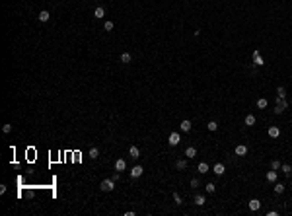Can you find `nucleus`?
Here are the masks:
<instances>
[{
    "label": "nucleus",
    "mask_w": 292,
    "mask_h": 216,
    "mask_svg": "<svg viewBox=\"0 0 292 216\" xmlns=\"http://www.w3.org/2000/svg\"><path fill=\"white\" fill-rule=\"evenodd\" d=\"M284 109H288V101H286V97H278L277 95V101H275V115H281Z\"/></svg>",
    "instance_id": "nucleus-1"
},
{
    "label": "nucleus",
    "mask_w": 292,
    "mask_h": 216,
    "mask_svg": "<svg viewBox=\"0 0 292 216\" xmlns=\"http://www.w3.org/2000/svg\"><path fill=\"white\" fill-rule=\"evenodd\" d=\"M100 189H101V191H105V193H109V191H113V189H115V181L111 179V177H105V179L100 183Z\"/></svg>",
    "instance_id": "nucleus-2"
},
{
    "label": "nucleus",
    "mask_w": 292,
    "mask_h": 216,
    "mask_svg": "<svg viewBox=\"0 0 292 216\" xmlns=\"http://www.w3.org/2000/svg\"><path fill=\"white\" fill-rule=\"evenodd\" d=\"M179 142H181V134H179V132H171L170 138H168V144H170V146H177Z\"/></svg>",
    "instance_id": "nucleus-3"
},
{
    "label": "nucleus",
    "mask_w": 292,
    "mask_h": 216,
    "mask_svg": "<svg viewBox=\"0 0 292 216\" xmlns=\"http://www.w3.org/2000/svg\"><path fill=\"white\" fill-rule=\"evenodd\" d=\"M142 173H144V168H142V165H134V168L131 169V177H134V179H137V177H140Z\"/></svg>",
    "instance_id": "nucleus-4"
},
{
    "label": "nucleus",
    "mask_w": 292,
    "mask_h": 216,
    "mask_svg": "<svg viewBox=\"0 0 292 216\" xmlns=\"http://www.w3.org/2000/svg\"><path fill=\"white\" fill-rule=\"evenodd\" d=\"M115 169H117V171H125V169H127V162L123 160V158L115 160Z\"/></svg>",
    "instance_id": "nucleus-5"
},
{
    "label": "nucleus",
    "mask_w": 292,
    "mask_h": 216,
    "mask_svg": "<svg viewBox=\"0 0 292 216\" xmlns=\"http://www.w3.org/2000/svg\"><path fill=\"white\" fill-rule=\"evenodd\" d=\"M269 136H271V138H278V136H281V128H278L277 125L269 127Z\"/></svg>",
    "instance_id": "nucleus-6"
},
{
    "label": "nucleus",
    "mask_w": 292,
    "mask_h": 216,
    "mask_svg": "<svg viewBox=\"0 0 292 216\" xmlns=\"http://www.w3.org/2000/svg\"><path fill=\"white\" fill-rule=\"evenodd\" d=\"M94 18H97V20L105 18V8H103V6H97L96 10H94Z\"/></svg>",
    "instance_id": "nucleus-7"
},
{
    "label": "nucleus",
    "mask_w": 292,
    "mask_h": 216,
    "mask_svg": "<svg viewBox=\"0 0 292 216\" xmlns=\"http://www.w3.org/2000/svg\"><path fill=\"white\" fill-rule=\"evenodd\" d=\"M259 208H261V201H259V199H251V201H249V210L255 212V210H259Z\"/></svg>",
    "instance_id": "nucleus-8"
},
{
    "label": "nucleus",
    "mask_w": 292,
    "mask_h": 216,
    "mask_svg": "<svg viewBox=\"0 0 292 216\" xmlns=\"http://www.w3.org/2000/svg\"><path fill=\"white\" fill-rule=\"evenodd\" d=\"M191 127H193V125H191V121H189V119H183L181 125H179V128H181L183 132H189V131H191Z\"/></svg>",
    "instance_id": "nucleus-9"
},
{
    "label": "nucleus",
    "mask_w": 292,
    "mask_h": 216,
    "mask_svg": "<svg viewBox=\"0 0 292 216\" xmlns=\"http://www.w3.org/2000/svg\"><path fill=\"white\" fill-rule=\"evenodd\" d=\"M247 154V146L245 144H238L236 146V156H245Z\"/></svg>",
    "instance_id": "nucleus-10"
},
{
    "label": "nucleus",
    "mask_w": 292,
    "mask_h": 216,
    "mask_svg": "<svg viewBox=\"0 0 292 216\" xmlns=\"http://www.w3.org/2000/svg\"><path fill=\"white\" fill-rule=\"evenodd\" d=\"M267 181H269V183H277V171H275V169H271V171H267Z\"/></svg>",
    "instance_id": "nucleus-11"
},
{
    "label": "nucleus",
    "mask_w": 292,
    "mask_h": 216,
    "mask_svg": "<svg viewBox=\"0 0 292 216\" xmlns=\"http://www.w3.org/2000/svg\"><path fill=\"white\" fill-rule=\"evenodd\" d=\"M37 18H39V22H43V23H45V22H49V18H51V14H49L47 10H41Z\"/></svg>",
    "instance_id": "nucleus-12"
},
{
    "label": "nucleus",
    "mask_w": 292,
    "mask_h": 216,
    "mask_svg": "<svg viewBox=\"0 0 292 216\" xmlns=\"http://www.w3.org/2000/svg\"><path fill=\"white\" fill-rule=\"evenodd\" d=\"M197 156V148L195 146H189L187 150H185V158H189V160H191V158H195Z\"/></svg>",
    "instance_id": "nucleus-13"
},
{
    "label": "nucleus",
    "mask_w": 292,
    "mask_h": 216,
    "mask_svg": "<svg viewBox=\"0 0 292 216\" xmlns=\"http://www.w3.org/2000/svg\"><path fill=\"white\" fill-rule=\"evenodd\" d=\"M255 121H257L255 115H251V113L245 115V127H253V125H255Z\"/></svg>",
    "instance_id": "nucleus-14"
},
{
    "label": "nucleus",
    "mask_w": 292,
    "mask_h": 216,
    "mask_svg": "<svg viewBox=\"0 0 292 216\" xmlns=\"http://www.w3.org/2000/svg\"><path fill=\"white\" fill-rule=\"evenodd\" d=\"M131 60H133V55H131V53H121V62L123 64H129Z\"/></svg>",
    "instance_id": "nucleus-15"
},
{
    "label": "nucleus",
    "mask_w": 292,
    "mask_h": 216,
    "mask_svg": "<svg viewBox=\"0 0 292 216\" xmlns=\"http://www.w3.org/2000/svg\"><path fill=\"white\" fill-rule=\"evenodd\" d=\"M129 154H131V158H134V160H138V158H140V150H138L137 146H131Z\"/></svg>",
    "instance_id": "nucleus-16"
},
{
    "label": "nucleus",
    "mask_w": 292,
    "mask_h": 216,
    "mask_svg": "<svg viewBox=\"0 0 292 216\" xmlns=\"http://www.w3.org/2000/svg\"><path fill=\"white\" fill-rule=\"evenodd\" d=\"M281 169H282V173H284L286 177H292V168H290L288 164H282V165H281Z\"/></svg>",
    "instance_id": "nucleus-17"
},
{
    "label": "nucleus",
    "mask_w": 292,
    "mask_h": 216,
    "mask_svg": "<svg viewBox=\"0 0 292 216\" xmlns=\"http://www.w3.org/2000/svg\"><path fill=\"white\" fill-rule=\"evenodd\" d=\"M175 168H177V169H187V160H183V158H179V160L175 162Z\"/></svg>",
    "instance_id": "nucleus-18"
},
{
    "label": "nucleus",
    "mask_w": 292,
    "mask_h": 216,
    "mask_svg": "<svg viewBox=\"0 0 292 216\" xmlns=\"http://www.w3.org/2000/svg\"><path fill=\"white\" fill-rule=\"evenodd\" d=\"M197 171H199V173H208V164H207V162H201L199 168H197Z\"/></svg>",
    "instance_id": "nucleus-19"
},
{
    "label": "nucleus",
    "mask_w": 292,
    "mask_h": 216,
    "mask_svg": "<svg viewBox=\"0 0 292 216\" xmlns=\"http://www.w3.org/2000/svg\"><path fill=\"white\" fill-rule=\"evenodd\" d=\"M273 189H275V195H282V193H284V189H286V187L282 185V183H275V187H273Z\"/></svg>",
    "instance_id": "nucleus-20"
},
{
    "label": "nucleus",
    "mask_w": 292,
    "mask_h": 216,
    "mask_svg": "<svg viewBox=\"0 0 292 216\" xmlns=\"http://www.w3.org/2000/svg\"><path fill=\"white\" fill-rule=\"evenodd\" d=\"M204 202H207V201H204V195H197V197H195V205L197 206H203Z\"/></svg>",
    "instance_id": "nucleus-21"
},
{
    "label": "nucleus",
    "mask_w": 292,
    "mask_h": 216,
    "mask_svg": "<svg viewBox=\"0 0 292 216\" xmlns=\"http://www.w3.org/2000/svg\"><path fill=\"white\" fill-rule=\"evenodd\" d=\"M212 171H214L216 175H222V173H224V165H222V164H214V169H212Z\"/></svg>",
    "instance_id": "nucleus-22"
},
{
    "label": "nucleus",
    "mask_w": 292,
    "mask_h": 216,
    "mask_svg": "<svg viewBox=\"0 0 292 216\" xmlns=\"http://www.w3.org/2000/svg\"><path fill=\"white\" fill-rule=\"evenodd\" d=\"M253 64H255V66H263V64H265V60H263V57H261V55L253 57Z\"/></svg>",
    "instance_id": "nucleus-23"
},
{
    "label": "nucleus",
    "mask_w": 292,
    "mask_h": 216,
    "mask_svg": "<svg viewBox=\"0 0 292 216\" xmlns=\"http://www.w3.org/2000/svg\"><path fill=\"white\" fill-rule=\"evenodd\" d=\"M267 103H269V101H267L265 97H259V99H257V107H259V109H265Z\"/></svg>",
    "instance_id": "nucleus-24"
},
{
    "label": "nucleus",
    "mask_w": 292,
    "mask_h": 216,
    "mask_svg": "<svg viewBox=\"0 0 292 216\" xmlns=\"http://www.w3.org/2000/svg\"><path fill=\"white\" fill-rule=\"evenodd\" d=\"M281 162H278V160H273V162H271V169H275V171H278V169H281Z\"/></svg>",
    "instance_id": "nucleus-25"
},
{
    "label": "nucleus",
    "mask_w": 292,
    "mask_h": 216,
    "mask_svg": "<svg viewBox=\"0 0 292 216\" xmlns=\"http://www.w3.org/2000/svg\"><path fill=\"white\" fill-rule=\"evenodd\" d=\"M90 158H92V160L100 158V150H97V148H90Z\"/></svg>",
    "instance_id": "nucleus-26"
},
{
    "label": "nucleus",
    "mask_w": 292,
    "mask_h": 216,
    "mask_svg": "<svg viewBox=\"0 0 292 216\" xmlns=\"http://www.w3.org/2000/svg\"><path fill=\"white\" fill-rule=\"evenodd\" d=\"M277 95H278V97H286V90H284V86H278V88H277Z\"/></svg>",
    "instance_id": "nucleus-27"
},
{
    "label": "nucleus",
    "mask_w": 292,
    "mask_h": 216,
    "mask_svg": "<svg viewBox=\"0 0 292 216\" xmlns=\"http://www.w3.org/2000/svg\"><path fill=\"white\" fill-rule=\"evenodd\" d=\"M207 128H208V131H212V132H214L216 128H218V123H216V121H211V123L207 125Z\"/></svg>",
    "instance_id": "nucleus-28"
},
{
    "label": "nucleus",
    "mask_w": 292,
    "mask_h": 216,
    "mask_svg": "<svg viewBox=\"0 0 292 216\" xmlns=\"http://www.w3.org/2000/svg\"><path fill=\"white\" fill-rule=\"evenodd\" d=\"M204 189H207V193H214V191H216V185L214 183H207V187H204Z\"/></svg>",
    "instance_id": "nucleus-29"
},
{
    "label": "nucleus",
    "mask_w": 292,
    "mask_h": 216,
    "mask_svg": "<svg viewBox=\"0 0 292 216\" xmlns=\"http://www.w3.org/2000/svg\"><path fill=\"white\" fill-rule=\"evenodd\" d=\"M174 201H175V205H183V199L179 193H174Z\"/></svg>",
    "instance_id": "nucleus-30"
},
{
    "label": "nucleus",
    "mask_w": 292,
    "mask_h": 216,
    "mask_svg": "<svg viewBox=\"0 0 292 216\" xmlns=\"http://www.w3.org/2000/svg\"><path fill=\"white\" fill-rule=\"evenodd\" d=\"M103 31H113V22H105L103 23Z\"/></svg>",
    "instance_id": "nucleus-31"
},
{
    "label": "nucleus",
    "mask_w": 292,
    "mask_h": 216,
    "mask_svg": "<svg viewBox=\"0 0 292 216\" xmlns=\"http://www.w3.org/2000/svg\"><path fill=\"white\" fill-rule=\"evenodd\" d=\"M111 179H113V181H119V179H121V171H117V169H115V173L111 175Z\"/></svg>",
    "instance_id": "nucleus-32"
},
{
    "label": "nucleus",
    "mask_w": 292,
    "mask_h": 216,
    "mask_svg": "<svg viewBox=\"0 0 292 216\" xmlns=\"http://www.w3.org/2000/svg\"><path fill=\"white\" fill-rule=\"evenodd\" d=\"M2 131L6 132V134H8V132H12V125H2Z\"/></svg>",
    "instance_id": "nucleus-33"
},
{
    "label": "nucleus",
    "mask_w": 292,
    "mask_h": 216,
    "mask_svg": "<svg viewBox=\"0 0 292 216\" xmlns=\"http://www.w3.org/2000/svg\"><path fill=\"white\" fill-rule=\"evenodd\" d=\"M191 187H199V179H197V177H195V179H191Z\"/></svg>",
    "instance_id": "nucleus-34"
}]
</instances>
